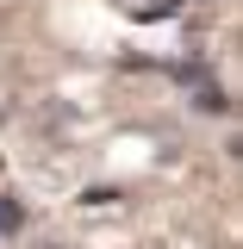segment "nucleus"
<instances>
[{
	"label": "nucleus",
	"instance_id": "1",
	"mask_svg": "<svg viewBox=\"0 0 243 249\" xmlns=\"http://www.w3.org/2000/svg\"><path fill=\"white\" fill-rule=\"evenodd\" d=\"M175 13H181V0H144V6H131L137 25H150V19H175Z\"/></svg>",
	"mask_w": 243,
	"mask_h": 249
},
{
	"label": "nucleus",
	"instance_id": "2",
	"mask_svg": "<svg viewBox=\"0 0 243 249\" xmlns=\"http://www.w3.org/2000/svg\"><path fill=\"white\" fill-rule=\"evenodd\" d=\"M193 106H200V112H231V100H224V88H218V81H200Z\"/></svg>",
	"mask_w": 243,
	"mask_h": 249
},
{
	"label": "nucleus",
	"instance_id": "3",
	"mask_svg": "<svg viewBox=\"0 0 243 249\" xmlns=\"http://www.w3.org/2000/svg\"><path fill=\"white\" fill-rule=\"evenodd\" d=\"M19 224H25V206H19L13 193H0V237H13Z\"/></svg>",
	"mask_w": 243,
	"mask_h": 249
},
{
	"label": "nucleus",
	"instance_id": "4",
	"mask_svg": "<svg viewBox=\"0 0 243 249\" xmlns=\"http://www.w3.org/2000/svg\"><path fill=\"white\" fill-rule=\"evenodd\" d=\"M50 249H56V243H50Z\"/></svg>",
	"mask_w": 243,
	"mask_h": 249
}]
</instances>
